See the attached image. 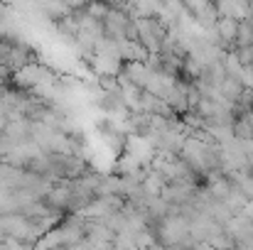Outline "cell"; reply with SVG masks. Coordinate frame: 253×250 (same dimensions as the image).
Wrapping results in <instances>:
<instances>
[{
	"label": "cell",
	"instance_id": "6da1fadb",
	"mask_svg": "<svg viewBox=\"0 0 253 250\" xmlns=\"http://www.w3.org/2000/svg\"><path fill=\"white\" fill-rule=\"evenodd\" d=\"M88 67L93 69V74L98 79H118L123 74V62L118 57H108V54H93L88 59Z\"/></svg>",
	"mask_w": 253,
	"mask_h": 250
},
{
	"label": "cell",
	"instance_id": "7a4b0ae2",
	"mask_svg": "<svg viewBox=\"0 0 253 250\" xmlns=\"http://www.w3.org/2000/svg\"><path fill=\"white\" fill-rule=\"evenodd\" d=\"M216 12H219V17H229V20L244 22V20L251 17V2H241V0H236V2H231V0H221V2H216Z\"/></svg>",
	"mask_w": 253,
	"mask_h": 250
},
{
	"label": "cell",
	"instance_id": "3957f363",
	"mask_svg": "<svg viewBox=\"0 0 253 250\" xmlns=\"http://www.w3.org/2000/svg\"><path fill=\"white\" fill-rule=\"evenodd\" d=\"M216 35L221 39V44L226 47H234L236 49V37H239V22L236 20H229V17H219L216 22Z\"/></svg>",
	"mask_w": 253,
	"mask_h": 250
},
{
	"label": "cell",
	"instance_id": "277c9868",
	"mask_svg": "<svg viewBox=\"0 0 253 250\" xmlns=\"http://www.w3.org/2000/svg\"><path fill=\"white\" fill-rule=\"evenodd\" d=\"M229 181H231V186H234L236 191H241L249 201L253 199V174H249V172H234V174H229Z\"/></svg>",
	"mask_w": 253,
	"mask_h": 250
},
{
	"label": "cell",
	"instance_id": "5b68a950",
	"mask_svg": "<svg viewBox=\"0 0 253 250\" xmlns=\"http://www.w3.org/2000/svg\"><path fill=\"white\" fill-rule=\"evenodd\" d=\"M219 88H221V96H224L229 103H239L241 96L246 93V88L241 86V81H236V79H224V83H221Z\"/></svg>",
	"mask_w": 253,
	"mask_h": 250
},
{
	"label": "cell",
	"instance_id": "8992f818",
	"mask_svg": "<svg viewBox=\"0 0 253 250\" xmlns=\"http://www.w3.org/2000/svg\"><path fill=\"white\" fill-rule=\"evenodd\" d=\"M108 12H111V5H103V2H91V5H86V15L93 17L96 22H103Z\"/></svg>",
	"mask_w": 253,
	"mask_h": 250
},
{
	"label": "cell",
	"instance_id": "52a82bcc",
	"mask_svg": "<svg viewBox=\"0 0 253 250\" xmlns=\"http://www.w3.org/2000/svg\"><path fill=\"white\" fill-rule=\"evenodd\" d=\"M0 250H7L5 248V238H0Z\"/></svg>",
	"mask_w": 253,
	"mask_h": 250
}]
</instances>
